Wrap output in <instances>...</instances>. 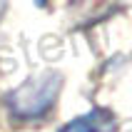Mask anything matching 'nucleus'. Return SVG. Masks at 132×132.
Masks as SVG:
<instances>
[{"label":"nucleus","instance_id":"1","mask_svg":"<svg viewBox=\"0 0 132 132\" xmlns=\"http://www.w3.org/2000/svg\"><path fill=\"white\" fill-rule=\"evenodd\" d=\"M60 75L57 72H43L37 77H30L28 82H22L13 95L7 97V102L13 107L15 115L20 117H37L43 112L50 110V105L55 102V97L60 92Z\"/></svg>","mask_w":132,"mask_h":132},{"label":"nucleus","instance_id":"2","mask_svg":"<svg viewBox=\"0 0 132 132\" xmlns=\"http://www.w3.org/2000/svg\"><path fill=\"white\" fill-rule=\"evenodd\" d=\"M60 132H115V122H112L110 112L105 110H92L82 117L72 120L70 125H65Z\"/></svg>","mask_w":132,"mask_h":132}]
</instances>
